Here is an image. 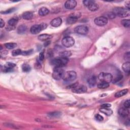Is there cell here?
I'll use <instances>...</instances> for the list:
<instances>
[{
	"instance_id": "21",
	"label": "cell",
	"mask_w": 130,
	"mask_h": 130,
	"mask_svg": "<svg viewBox=\"0 0 130 130\" xmlns=\"http://www.w3.org/2000/svg\"><path fill=\"white\" fill-rule=\"evenodd\" d=\"M109 85V83L105 82V81H100V82L98 83V88L100 89H105L107 88Z\"/></svg>"
},
{
	"instance_id": "37",
	"label": "cell",
	"mask_w": 130,
	"mask_h": 130,
	"mask_svg": "<svg viewBox=\"0 0 130 130\" xmlns=\"http://www.w3.org/2000/svg\"><path fill=\"white\" fill-rule=\"evenodd\" d=\"M130 106V100H127L124 103V104H123V107H125L126 108H128V109H129Z\"/></svg>"
},
{
	"instance_id": "4",
	"label": "cell",
	"mask_w": 130,
	"mask_h": 130,
	"mask_svg": "<svg viewBox=\"0 0 130 130\" xmlns=\"http://www.w3.org/2000/svg\"><path fill=\"white\" fill-rule=\"evenodd\" d=\"M76 78V73L73 71H69L64 73L62 79L66 82H70V81H74Z\"/></svg>"
},
{
	"instance_id": "10",
	"label": "cell",
	"mask_w": 130,
	"mask_h": 130,
	"mask_svg": "<svg viewBox=\"0 0 130 130\" xmlns=\"http://www.w3.org/2000/svg\"><path fill=\"white\" fill-rule=\"evenodd\" d=\"M95 24L100 26H103L106 25L108 23V19L105 16H99L95 19Z\"/></svg>"
},
{
	"instance_id": "33",
	"label": "cell",
	"mask_w": 130,
	"mask_h": 130,
	"mask_svg": "<svg viewBox=\"0 0 130 130\" xmlns=\"http://www.w3.org/2000/svg\"><path fill=\"white\" fill-rule=\"evenodd\" d=\"M122 75L121 74H120L118 76L114 79L113 80V83H116L118 82L119 81H120L122 79Z\"/></svg>"
},
{
	"instance_id": "25",
	"label": "cell",
	"mask_w": 130,
	"mask_h": 130,
	"mask_svg": "<svg viewBox=\"0 0 130 130\" xmlns=\"http://www.w3.org/2000/svg\"><path fill=\"white\" fill-rule=\"evenodd\" d=\"M130 62H126V63L123 64L122 66V69L126 73H129L130 72Z\"/></svg>"
},
{
	"instance_id": "26",
	"label": "cell",
	"mask_w": 130,
	"mask_h": 130,
	"mask_svg": "<svg viewBox=\"0 0 130 130\" xmlns=\"http://www.w3.org/2000/svg\"><path fill=\"white\" fill-rule=\"evenodd\" d=\"M128 89H124L122 90L119 91L117 92V93H116L115 95V97L116 98H120V97H122L125 95H126L128 93Z\"/></svg>"
},
{
	"instance_id": "3",
	"label": "cell",
	"mask_w": 130,
	"mask_h": 130,
	"mask_svg": "<svg viewBox=\"0 0 130 130\" xmlns=\"http://www.w3.org/2000/svg\"><path fill=\"white\" fill-rule=\"evenodd\" d=\"M73 93L76 94H83L87 91V87L84 85H79L78 83H76L70 86Z\"/></svg>"
},
{
	"instance_id": "13",
	"label": "cell",
	"mask_w": 130,
	"mask_h": 130,
	"mask_svg": "<svg viewBox=\"0 0 130 130\" xmlns=\"http://www.w3.org/2000/svg\"><path fill=\"white\" fill-rule=\"evenodd\" d=\"M129 110L128 108H126L125 107H122L120 108L118 110V114L121 117L126 118L129 114Z\"/></svg>"
},
{
	"instance_id": "30",
	"label": "cell",
	"mask_w": 130,
	"mask_h": 130,
	"mask_svg": "<svg viewBox=\"0 0 130 130\" xmlns=\"http://www.w3.org/2000/svg\"><path fill=\"white\" fill-rule=\"evenodd\" d=\"M22 69L23 71L25 72H29L30 71V70L31 69V67L30 66V65L26 64H24L22 66Z\"/></svg>"
},
{
	"instance_id": "1",
	"label": "cell",
	"mask_w": 130,
	"mask_h": 130,
	"mask_svg": "<svg viewBox=\"0 0 130 130\" xmlns=\"http://www.w3.org/2000/svg\"><path fill=\"white\" fill-rule=\"evenodd\" d=\"M115 16H118L120 17H125L129 16V10L126 8L122 7H117L113 9V12Z\"/></svg>"
},
{
	"instance_id": "18",
	"label": "cell",
	"mask_w": 130,
	"mask_h": 130,
	"mask_svg": "<svg viewBox=\"0 0 130 130\" xmlns=\"http://www.w3.org/2000/svg\"><path fill=\"white\" fill-rule=\"evenodd\" d=\"M52 38V36L49 34H41L38 36V39L42 41H46Z\"/></svg>"
},
{
	"instance_id": "14",
	"label": "cell",
	"mask_w": 130,
	"mask_h": 130,
	"mask_svg": "<svg viewBox=\"0 0 130 130\" xmlns=\"http://www.w3.org/2000/svg\"><path fill=\"white\" fill-rule=\"evenodd\" d=\"M62 24V19L60 17H57L54 18L50 22V24L51 25V26L55 27V28L59 26Z\"/></svg>"
},
{
	"instance_id": "20",
	"label": "cell",
	"mask_w": 130,
	"mask_h": 130,
	"mask_svg": "<svg viewBox=\"0 0 130 130\" xmlns=\"http://www.w3.org/2000/svg\"><path fill=\"white\" fill-rule=\"evenodd\" d=\"M34 16V14L32 12H25L23 14L22 17L24 19L30 20Z\"/></svg>"
},
{
	"instance_id": "41",
	"label": "cell",
	"mask_w": 130,
	"mask_h": 130,
	"mask_svg": "<svg viewBox=\"0 0 130 130\" xmlns=\"http://www.w3.org/2000/svg\"><path fill=\"white\" fill-rule=\"evenodd\" d=\"M108 16H109V17L110 18L112 19V18H115V17L116 16L115 15V14H114L113 12H110V14H109V15H108Z\"/></svg>"
},
{
	"instance_id": "9",
	"label": "cell",
	"mask_w": 130,
	"mask_h": 130,
	"mask_svg": "<svg viewBox=\"0 0 130 130\" xmlns=\"http://www.w3.org/2000/svg\"><path fill=\"white\" fill-rule=\"evenodd\" d=\"M74 31L76 33L84 35L88 34L89 32V28L87 26L84 25H80L76 27L74 29Z\"/></svg>"
},
{
	"instance_id": "27",
	"label": "cell",
	"mask_w": 130,
	"mask_h": 130,
	"mask_svg": "<svg viewBox=\"0 0 130 130\" xmlns=\"http://www.w3.org/2000/svg\"><path fill=\"white\" fill-rule=\"evenodd\" d=\"M16 46H17V44L15 43H7L5 44V47L8 49H12L15 48Z\"/></svg>"
},
{
	"instance_id": "38",
	"label": "cell",
	"mask_w": 130,
	"mask_h": 130,
	"mask_svg": "<svg viewBox=\"0 0 130 130\" xmlns=\"http://www.w3.org/2000/svg\"><path fill=\"white\" fill-rule=\"evenodd\" d=\"M32 52V50H30L29 51H23L22 52V55L24 56H26V55H29L30 54H31Z\"/></svg>"
},
{
	"instance_id": "6",
	"label": "cell",
	"mask_w": 130,
	"mask_h": 130,
	"mask_svg": "<svg viewBox=\"0 0 130 130\" xmlns=\"http://www.w3.org/2000/svg\"><path fill=\"white\" fill-rule=\"evenodd\" d=\"M65 72L62 67H56L53 70L52 77L57 80L63 78Z\"/></svg>"
},
{
	"instance_id": "36",
	"label": "cell",
	"mask_w": 130,
	"mask_h": 130,
	"mask_svg": "<svg viewBox=\"0 0 130 130\" xmlns=\"http://www.w3.org/2000/svg\"><path fill=\"white\" fill-rule=\"evenodd\" d=\"M15 11V9L14 8H11L9 10H7L6 11H5L4 12H2L1 13L2 14H9V13H11L13 12V11Z\"/></svg>"
},
{
	"instance_id": "32",
	"label": "cell",
	"mask_w": 130,
	"mask_h": 130,
	"mask_svg": "<svg viewBox=\"0 0 130 130\" xmlns=\"http://www.w3.org/2000/svg\"><path fill=\"white\" fill-rule=\"evenodd\" d=\"M94 2H95V1H92V0H84V1H83V3L84 5V6L88 7L90 4L94 3Z\"/></svg>"
},
{
	"instance_id": "16",
	"label": "cell",
	"mask_w": 130,
	"mask_h": 130,
	"mask_svg": "<svg viewBox=\"0 0 130 130\" xmlns=\"http://www.w3.org/2000/svg\"><path fill=\"white\" fill-rule=\"evenodd\" d=\"M100 111L103 114H104L106 115L107 116L111 115L112 113H113L112 110L111 109H110L109 108L102 107L100 109Z\"/></svg>"
},
{
	"instance_id": "15",
	"label": "cell",
	"mask_w": 130,
	"mask_h": 130,
	"mask_svg": "<svg viewBox=\"0 0 130 130\" xmlns=\"http://www.w3.org/2000/svg\"><path fill=\"white\" fill-rule=\"evenodd\" d=\"M15 66V64L12 63H8L3 67V71L4 72H9L11 71L13 68Z\"/></svg>"
},
{
	"instance_id": "23",
	"label": "cell",
	"mask_w": 130,
	"mask_h": 130,
	"mask_svg": "<svg viewBox=\"0 0 130 130\" xmlns=\"http://www.w3.org/2000/svg\"><path fill=\"white\" fill-rule=\"evenodd\" d=\"M88 8L91 11H96L99 9V5L96 3L95 2H94V3L90 4Z\"/></svg>"
},
{
	"instance_id": "22",
	"label": "cell",
	"mask_w": 130,
	"mask_h": 130,
	"mask_svg": "<svg viewBox=\"0 0 130 130\" xmlns=\"http://www.w3.org/2000/svg\"><path fill=\"white\" fill-rule=\"evenodd\" d=\"M27 27L25 25H21L17 28V32L19 34H24L27 31Z\"/></svg>"
},
{
	"instance_id": "35",
	"label": "cell",
	"mask_w": 130,
	"mask_h": 130,
	"mask_svg": "<svg viewBox=\"0 0 130 130\" xmlns=\"http://www.w3.org/2000/svg\"><path fill=\"white\" fill-rule=\"evenodd\" d=\"M124 59L127 62H129L130 59V52H127L125 53L124 56Z\"/></svg>"
},
{
	"instance_id": "28",
	"label": "cell",
	"mask_w": 130,
	"mask_h": 130,
	"mask_svg": "<svg viewBox=\"0 0 130 130\" xmlns=\"http://www.w3.org/2000/svg\"><path fill=\"white\" fill-rule=\"evenodd\" d=\"M71 56V52L70 51H64L60 53V57L68 58Z\"/></svg>"
},
{
	"instance_id": "2",
	"label": "cell",
	"mask_w": 130,
	"mask_h": 130,
	"mask_svg": "<svg viewBox=\"0 0 130 130\" xmlns=\"http://www.w3.org/2000/svg\"><path fill=\"white\" fill-rule=\"evenodd\" d=\"M68 62V58H65L61 57L53 59L51 61L52 64L56 67H62L66 66Z\"/></svg>"
},
{
	"instance_id": "8",
	"label": "cell",
	"mask_w": 130,
	"mask_h": 130,
	"mask_svg": "<svg viewBox=\"0 0 130 130\" xmlns=\"http://www.w3.org/2000/svg\"><path fill=\"white\" fill-rule=\"evenodd\" d=\"M62 43L64 46L65 47L69 48L73 46L74 45L75 41L72 37L67 36L64 38L62 40Z\"/></svg>"
},
{
	"instance_id": "39",
	"label": "cell",
	"mask_w": 130,
	"mask_h": 130,
	"mask_svg": "<svg viewBox=\"0 0 130 130\" xmlns=\"http://www.w3.org/2000/svg\"><path fill=\"white\" fill-rule=\"evenodd\" d=\"M44 58V55L43 52H41L39 55V59L40 61H43Z\"/></svg>"
},
{
	"instance_id": "31",
	"label": "cell",
	"mask_w": 130,
	"mask_h": 130,
	"mask_svg": "<svg viewBox=\"0 0 130 130\" xmlns=\"http://www.w3.org/2000/svg\"><path fill=\"white\" fill-rule=\"evenodd\" d=\"M22 51L18 49L14 50L12 52V55L13 56H17L20 55H22Z\"/></svg>"
},
{
	"instance_id": "7",
	"label": "cell",
	"mask_w": 130,
	"mask_h": 130,
	"mask_svg": "<svg viewBox=\"0 0 130 130\" xmlns=\"http://www.w3.org/2000/svg\"><path fill=\"white\" fill-rule=\"evenodd\" d=\"M98 79L100 81H105L110 83L113 80V76L112 74L109 73L102 72L98 75Z\"/></svg>"
},
{
	"instance_id": "12",
	"label": "cell",
	"mask_w": 130,
	"mask_h": 130,
	"mask_svg": "<svg viewBox=\"0 0 130 130\" xmlns=\"http://www.w3.org/2000/svg\"><path fill=\"white\" fill-rule=\"evenodd\" d=\"M77 2L74 0H68L65 3V7L67 9L72 10L76 6Z\"/></svg>"
},
{
	"instance_id": "5",
	"label": "cell",
	"mask_w": 130,
	"mask_h": 130,
	"mask_svg": "<svg viewBox=\"0 0 130 130\" xmlns=\"http://www.w3.org/2000/svg\"><path fill=\"white\" fill-rule=\"evenodd\" d=\"M46 24H35L32 25L30 30L31 33L32 34H37L39 33L42 30L45 29L47 28Z\"/></svg>"
},
{
	"instance_id": "11",
	"label": "cell",
	"mask_w": 130,
	"mask_h": 130,
	"mask_svg": "<svg viewBox=\"0 0 130 130\" xmlns=\"http://www.w3.org/2000/svg\"><path fill=\"white\" fill-rule=\"evenodd\" d=\"M80 16L79 13H72L69 16L67 19V24H72L77 21L78 18Z\"/></svg>"
},
{
	"instance_id": "40",
	"label": "cell",
	"mask_w": 130,
	"mask_h": 130,
	"mask_svg": "<svg viewBox=\"0 0 130 130\" xmlns=\"http://www.w3.org/2000/svg\"><path fill=\"white\" fill-rule=\"evenodd\" d=\"M5 22H4V21L1 18L0 19V27H1V28H3V27L5 25Z\"/></svg>"
},
{
	"instance_id": "44",
	"label": "cell",
	"mask_w": 130,
	"mask_h": 130,
	"mask_svg": "<svg viewBox=\"0 0 130 130\" xmlns=\"http://www.w3.org/2000/svg\"><path fill=\"white\" fill-rule=\"evenodd\" d=\"M50 41H49V40H47V41H45V42L44 43V46H47L49 44H50Z\"/></svg>"
},
{
	"instance_id": "19",
	"label": "cell",
	"mask_w": 130,
	"mask_h": 130,
	"mask_svg": "<svg viewBox=\"0 0 130 130\" xmlns=\"http://www.w3.org/2000/svg\"><path fill=\"white\" fill-rule=\"evenodd\" d=\"M49 13V10L46 7H42L39 10V14L41 16H44Z\"/></svg>"
},
{
	"instance_id": "17",
	"label": "cell",
	"mask_w": 130,
	"mask_h": 130,
	"mask_svg": "<svg viewBox=\"0 0 130 130\" xmlns=\"http://www.w3.org/2000/svg\"><path fill=\"white\" fill-rule=\"evenodd\" d=\"M88 83L90 87H93L97 83V78L95 76H92L88 80Z\"/></svg>"
},
{
	"instance_id": "42",
	"label": "cell",
	"mask_w": 130,
	"mask_h": 130,
	"mask_svg": "<svg viewBox=\"0 0 130 130\" xmlns=\"http://www.w3.org/2000/svg\"><path fill=\"white\" fill-rule=\"evenodd\" d=\"M58 114H60V113H59L58 112H52L49 114V115H50L51 116H54L55 115L56 116H57Z\"/></svg>"
},
{
	"instance_id": "29",
	"label": "cell",
	"mask_w": 130,
	"mask_h": 130,
	"mask_svg": "<svg viewBox=\"0 0 130 130\" xmlns=\"http://www.w3.org/2000/svg\"><path fill=\"white\" fill-rule=\"evenodd\" d=\"M122 24L125 28H129L130 26V21L129 19H123L122 21Z\"/></svg>"
},
{
	"instance_id": "43",
	"label": "cell",
	"mask_w": 130,
	"mask_h": 130,
	"mask_svg": "<svg viewBox=\"0 0 130 130\" xmlns=\"http://www.w3.org/2000/svg\"><path fill=\"white\" fill-rule=\"evenodd\" d=\"M111 104H104L102 105V107H105V108H109L111 107Z\"/></svg>"
},
{
	"instance_id": "34",
	"label": "cell",
	"mask_w": 130,
	"mask_h": 130,
	"mask_svg": "<svg viewBox=\"0 0 130 130\" xmlns=\"http://www.w3.org/2000/svg\"><path fill=\"white\" fill-rule=\"evenodd\" d=\"M95 118L97 121L99 122H102L103 121V116H101V115L99 114H97L95 115Z\"/></svg>"
},
{
	"instance_id": "24",
	"label": "cell",
	"mask_w": 130,
	"mask_h": 130,
	"mask_svg": "<svg viewBox=\"0 0 130 130\" xmlns=\"http://www.w3.org/2000/svg\"><path fill=\"white\" fill-rule=\"evenodd\" d=\"M18 21V18L17 17H14L12 18H11L9 21H8V25L12 26H15L16 24H17Z\"/></svg>"
}]
</instances>
